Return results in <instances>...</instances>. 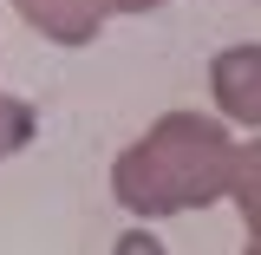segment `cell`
<instances>
[{
    "mask_svg": "<svg viewBox=\"0 0 261 255\" xmlns=\"http://www.w3.org/2000/svg\"><path fill=\"white\" fill-rule=\"evenodd\" d=\"M228 190L242 196V210H248V223H255V236H261V137L235 151V183H228Z\"/></svg>",
    "mask_w": 261,
    "mask_h": 255,
    "instance_id": "3957f363",
    "label": "cell"
},
{
    "mask_svg": "<svg viewBox=\"0 0 261 255\" xmlns=\"http://www.w3.org/2000/svg\"><path fill=\"white\" fill-rule=\"evenodd\" d=\"M111 177H118V203L137 210V216L190 210V203H209L235 183V144H228L222 125L176 111L144 144H130Z\"/></svg>",
    "mask_w": 261,
    "mask_h": 255,
    "instance_id": "6da1fadb",
    "label": "cell"
},
{
    "mask_svg": "<svg viewBox=\"0 0 261 255\" xmlns=\"http://www.w3.org/2000/svg\"><path fill=\"white\" fill-rule=\"evenodd\" d=\"M216 98L235 125H261V46L216 53Z\"/></svg>",
    "mask_w": 261,
    "mask_h": 255,
    "instance_id": "7a4b0ae2",
    "label": "cell"
},
{
    "mask_svg": "<svg viewBox=\"0 0 261 255\" xmlns=\"http://www.w3.org/2000/svg\"><path fill=\"white\" fill-rule=\"evenodd\" d=\"M248 255H261V236H255V249H248Z\"/></svg>",
    "mask_w": 261,
    "mask_h": 255,
    "instance_id": "277c9868",
    "label": "cell"
}]
</instances>
